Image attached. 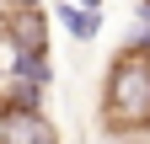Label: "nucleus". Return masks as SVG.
Here are the masks:
<instances>
[{
    "instance_id": "1",
    "label": "nucleus",
    "mask_w": 150,
    "mask_h": 144,
    "mask_svg": "<svg viewBox=\"0 0 150 144\" xmlns=\"http://www.w3.org/2000/svg\"><path fill=\"white\" fill-rule=\"evenodd\" d=\"M97 123L112 144L150 139V38L123 43L107 59L102 96H97Z\"/></svg>"
},
{
    "instance_id": "2",
    "label": "nucleus",
    "mask_w": 150,
    "mask_h": 144,
    "mask_svg": "<svg viewBox=\"0 0 150 144\" xmlns=\"http://www.w3.org/2000/svg\"><path fill=\"white\" fill-rule=\"evenodd\" d=\"M0 144H59V128L38 107V91H0Z\"/></svg>"
},
{
    "instance_id": "3",
    "label": "nucleus",
    "mask_w": 150,
    "mask_h": 144,
    "mask_svg": "<svg viewBox=\"0 0 150 144\" xmlns=\"http://www.w3.org/2000/svg\"><path fill=\"white\" fill-rule=\"evenodd\" d=\"M59 16H64V27H70V38H81V43H91L97 27H102V16L97 11H81V6H64Z\"/></svg>"
},
{
    "instance_id": "4",
    "label": "nucleus",
    "mask_w": 150,
    "mask_h": 144,
    "mask_svg": "<svg viewBox=\"0 0 150 144\" xmlns=\"http://www.w3.org/2000/svg\"><path fill=\"white\" fill-rule=\"evenodd\" d=\"M97 6H102V0H81V11H97Z\"/></svg>"
},
{
    "instance_id": "5",
    "label": "nucleus",
    "mask_w": 150,
    "mask_h": 144,
    "mask_svg": "<svg viewBox=\"0 0 150 144\" xmlns=\"http://www.w3.org/2000/svg\"><path fill=\"white\" fill-rule=\"evenodd\" d=\"M123 144H150V139H123Z\"/></svg>"
}]
</instances>
